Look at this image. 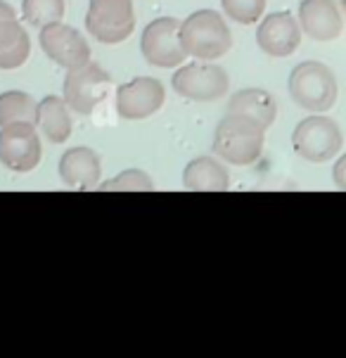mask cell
<instances>
[{
  "label": "cell",
  "mask_w": 346,
  "mask_h": 358,
  "mask_svg": "<svg viewBox=\"0 0 346 358\" xmlns=\"http://www.w3.org/2000/svg\"><path fill=\"white\" fill-rule=\"evenodd\" d=\"M180 43H183L187 57L211 62V59L230 52L233 34L216 10H197L180 24Z\"/></svg>",
  "instance_id": "6da1fadb"
},
{
  "label": "cell",
  "mask_w": 346,
  "mask_h": 358,
  "mask_svg": "<svg viewBox=\"0 0 346 358\" xmlns=\"http://www.w3.org/2000/svg\"><path fill=\"white\" fill-rule=\"evenodd\" d=\"M264 129L238 114H228L214 131V152L235 166H249L264 152Z\"/></svg>",
  "instance_id": "7a4b0ae2"
},
{
  "label": "cell",
  "mask_w": 346,
  "mask_h": 358,
  "mask_svg": "<svg viewBox=\"0 0 346 358\" xmlns=\"http://www.w3.org/2000/svg\"><path fill=\"white\" fill-rule=\"evenodd\" d=\"M292 100L306 112H327L337 102V78L323 62L296 64L287 81Z\"/></svg>",
  "instance_id": "3957f363"
},
{
  "label": "cell",
  "mask_w": 346,
  "mask_h": 358,
  "mask_svg": "<svg viewBox=\"0 0 346 358\" xmlns=\"http://www.w3.org/2000/svg\"><path fill=\"white\" fill-rule=\"evenodd\" d=\"M344 145L342 131H339L337 121L323 114H313L296 124L292 133V148L294 152L303 157L306 162L323 164L330 162L332 157L339 155Z\"/></svg>",
  "instance_id": "277c9868"
},
{
  "label": "cell",
  "mask_w": 346,
  "mask_h": 358,
  "mask_svg": "<svg viewBox=\"0 0 346 358\" xmlns=\"http://www.w3.org/2000/svg\"><path fill=\"white\" fill-rule=\"evenodd\" d=\"M109 88H112V76L100 64L88 62L76 66V69H69L62 86V98L71 112L88 117L100 102H105Z\"/></svg>",
  "instance_id": "5b68a950"
},
{
  "label": "cell",
  "mask_w": 346,
  "mask_h": 358,
  "mask_svg": "<svg viewBox=\"0 0 346 358\" xmlns=\"http://www.w3.org/2000/svg\"><path fill=\"white\" fill-rule=\"evenodd\" d=\"M43 148L41 136L31 121H15L0 126V164L10 171L29 173L41 164Z\"/></svg>",
  "instance_id": "8992f818"
},
{
  "label": "cell",
  "mask_w": 346,
  "mask_h": 358,
  "mask_svg": "<svg viewBox=\"0 0 346 358\" xmlns=\"http://www.w3.org/2000/svg\"><path fill=\"white\" fill-rule=\"evenodd\" d=\"M86 29L93 38L107 45L126 41L136 29L133 0H90Z\"/></svg>",
  "instance_id": "52a82bcc"
},
{
  "label": "cell",
  "mask_w": 346,
  "mask_h": 358,
  "mask_svg": "<svg viewBox=\"0 0 346 358\" xmlns=\"http://www.w3.org/2000/svg\"><path fill=\"white\" fill-rule=\"evenodd\" d=\"M171 83L178 95H183L187 100H197V102L218 100V98H223L230 88V78L226 74V69L218 64L206 62V59H197V62H192V64L178 66Z\"/></svg>",
  "instance_id": "ba28073f"
},
{
  "label": "cell",
  "mask_w": 346,
  "mask_h": 358,
  "mask_svg": "<svg viewBox=\"0 0 346 358\" xmlns=\"http://www.w3.org/2000/svg\"><path fill=\"white\" fill-rule=\"evenodd\" d=\"M140 52L152 66L173 69L185 62L187 52L180 43V24L173 17H159L143 29Z\"/></svg>",
  "instance_id": "9c48e42d"
},
{
  "label": "cell",
  "mask_w": 346,
  "mask_h": 358,
  "mask_svg": "<svg viewBox=\"0 0 346 358\" xmlns=\"http://www.w3.org/2000/svg\"><path fill=\"white\" fill-rule=\"evenodd\" d=\"M38 43L48 57H50L55 64L64 66L66 71L90 62L88 41L83 38L81 31H76V29L69 27V24L52 22V24L41 27Z\"/></svg>",
  "instance_id": "30bf717a"
},
{
  "label": "cell",
  "mask_w": 346,
  "mask_h": 358,
  "mask_svg": "<svg viewBox=\"0 0 346 358\" xmlns=\"http://www.w3.org/2000/svg\"><path fill=\"white\" fill-rule=\"evenodd\" d=\"M164 100H166V90L161 83L152 76H140L117 90V112L119 117L131 121L147 119L159 112Z\"/></svg>",
  "instance_id": "8fae6325"
},
{
  "label": "cell",
  "mask_w": 346,
  "mask_h": 358,
  "mask_svg": "<svg viewBox=\"0 0 346 358\" xmlns=\"http://www.w3.org/2000/svg\"><path fill=\"white\" fill-rule=\"evenodd\" d=\"M257 43L271 57H287L301 43V29L292 12H273L257 29Z\"/></svg>",
  "instance_id": "7c38bea8"
},
{
  "label": "cell",
  "mask_w": 346,
  "mask_h": 358,
  "mask_svg": "<svg viewBox=\"0 0 346 358\" xmlns=\"http://www.w3.org/2000/svg\"><path fill=\"white\" fill-rule=\"evenodd\" d=\"M102 162L95 150L71 148L59 159V178L66 187L74 190H93L100 183Z\"/></svg>",
  "instance_id": "4fadbf2b"
},
{
  "label": "cell",
  "mask_w": 346,
  "mask_h": 358,
  "mask_svg": "<svg viewBox=\"0 0 346 358\" xmlns=\"http://www.w3.org/2000/svg\"><path fill=\"white\" fill-rule=\"evenodd\" d=\"M299 24L313 41H335L344 29L335 0H301Z\"/></svg>",
  "instance_id": "5bb4252c"
},
{
  "label": "cell",
  "mask_w": 346,
  "mask_h": 358,
  "mask_svg": "<svg viewBox=\"0 0 346 358\" xmlns=\"http://www.w3.org/2000/svg\"><path fill=\"white\" fill-rule=\"evenodd\" d=\"M228 114H238L249 121H254L261 129H271L277 117V105L273 95L264 88H245L235 93L228 102Z\"/></svg>",
  "instance_id": "9a60e30c"
},
{
  "label": "cell",
  "mask_w": 346,
  "mask_h": 358,
  "mask_svg": "<svg viewBox=\"0 0 346 358\" xmlns=\"http://www.w3.org/2000/svg\"><path fill=\"white\" fill-rule=\"evenodd\" d=\"M36 129L50 143L62 145L71 136V109L59 95H48L36 105Z\"/></svg>",
  "instance_id": "2e32d148"
},
{
  "label": "cell",
  "mask_w": 346,
  "mask_h": 358,
  "mask_svg": "<svg viewBox=\"0 0 346 358\" xmlns=\"http://www.w3.org/2000/svg\"><path fill=\"white\" fill-rule=\"evenodd\" d=\"M183 185L190 192H226L230 187V173L214 157H197L185 166Z\"/></svg>",
  "instance_id": "e0dca14e"
},
{
  "label": "cell",
  "mask_w": 346,
  "mask_h": 358,
  "mask_svg": "<svg viewBox=\"0 0 346 358\" xmlns=\"http://www.w3.org/2000/svg\"><path fill=\"white\" fill-rule=\"evenodd\" d=\"M31 55V38L17 20L0 22V69H20Z\"/></svg>",
  "instance_id": "ac0fdd59"
},
{
  "label": "cell",
  "mask_w": 346,
  "mask_h": 358,
  "mask_svg": "<svg viewBox=\"0 0 346 358\" xmlns=\"http://www.w3.org/2000/svg\"><path fill=\"white\" fill-rule=\"evenodd\" d=\"M36 102L24 90H8L0 95V126L15 124V121H31L36 124Z\"/></svg>",
  "instance_id": "d6986e66"
},
{
  "label": "cell",
  "mask_w": 346,
  "mask_h": 358,
  "mask_svg": "<svg viewBox=\"0 0 346 358\" xmlns=\"http://www.w3.org/2000/svg\"><path fill=\"white\" fill-rule=\"evenodd\" d=\"M22 15L31 27H45L52 22H62L64 0H22Z\"/></svg>",
  "instance_id": "ffe728a7"
},
{
  "label": "cell",
  "mask_w": 346,
  "mask_h": 358,
  "mask_svg": "<svg viewBox=\"0 0 346 358\" xmlns=\"http://www.w3.org/2000/svg\"><path fill=\"white\" fill-rule=\"evenodd\" d=\"M100 190L105 192H150L154 190V183H152V178L140 169H126V171H121L119 176H114V178L105 180V183L100 185Z\"/></svg>",
  "instance_id": "44dd1931"
},
{
  "label": "cell",
  "mask_w": 346,
  "mask_h": 358,
  "mask_svg": "<svg viewBox=\"0 0 346 358\" xmlns=\"http://www.w3.org/2000/svg\"><path fill=\"white\" fill-rule=\"evenodd\" d=\"M223 12L238 24H254L264 15L266 0H221Z\"/></svg>",
  "instance_id": "7402d4cb"
},
{
  "label": "cell",
  "mask_w": 346,
  "mask_h": 358,
  "mask_svg": "<svg viewBox=\"0 0 346 358\" xmlns=\"http://www.w3.org/2000/svg\"><path fill=\"white\" fill-rule=\"evenodd\" d=\"M332 178H335V185L339 190H346V155H342L332 169Z\"/></svg>",
  "instance_id": "603a6c76"
},
{
  "label": "cell",
  "mask_w": 346,
  "mask_h": 358,
  "mask_svg": "<svg viewBox=\"0 0 346 358\" xmlns=\"http://www.w3.org/2000/svg\"><path fill=\"white\" fill-rule=\"evenodd\" d=\"M8 20H17V10L10 3L0 0V22H8Z\"/></svg>",
  "instance_id": "cb8c5ba5"
},
{
  "label": "cell",
  "mask_w": 346,
  "mask_h": 358,
  "mask_svg": "<svg viewBox=\"0 0 346 358\" xmlns=\"http://www.w3.org/2000/svg\"><path fill=\"white\" fill-rule=\"evenodd\" d=\"M342 8H344V12H346V0H342Z\"/></svg>",
  "instance_id": "d4e9b609"
}]
</instances>
